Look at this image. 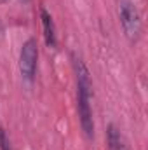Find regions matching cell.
<instances>
[{"label":"cell","instance_id":"cell-2","mask_svg":"<svg viewBox=\"0 0 148 150\" xmlns=\"http://www.w3.org/2000/svg\"><path fill=\"white\" fill-rule=\"evenodd\" d=\"M118 18H120V25H122L125 37L131 42H136L141 33V19H140V12L136 5L131 0L118 2Z\"/></svg>","mask_w":148,"mask_h":150},{"label":"cell","instance_id":"cell-7","mask_svg":"<svg viewBox=\"0 0 148 150\" xmlns=\"http://www.w3.org/2000/svg\"><path fill=\"white\" fill-rule=\"evenodd\" d=\"M0 32H2V26H0Z\"/></svg>","mask_w":148,"mask_h":150},{"label":"cell","instance_id":"cell-6","mask_svg":"<svg viewBox=\"0 0 148 150\" xmlns=\"http://www.w3.org/2000/svg\"><path fill=\"white\" fill-rule=\"evenodd\" d=\"M0 150H12L11 143H9V138H7V134L2 127H0Z\"/></svg>","mask_w":148,"mask_h":150},{"label":"cell","instance_id":"cell-3","mask_svg":"<svg viewBox=\"0 0 148 150\" xmlns=\"http://www.w3.org/2000/svg\"><path fill=\"white\" fill-rule=\"evenodd\" d=\"M37 61H38V49L37 42L33 38H28L23 47H21V54H19V70L23 79L26 80H33L35 72H37Z\"/></svg>","mask_w":148,"mask_h":150},{"label":"cell","instance_id":"cell-4","mask_svg":"<svg viewBox=\"0 0 148 150\" xmlns=\"http://www.w3.org/2000/svg\"><path fill=\"white\" fill-rule=\"evenodd\" d=\"M40 19H42V28H44V38L45 44L49 47H56L58 40H56V28H54V21L51 18V14L42 7L40 9Z\"/></svg>","mask_w":148,"mask_h":150},{"label":"cell","instance_id":"cell-8","mask_svg":"<svg viewBox=\"0 0 148 150\" xmlns=\"http://www.w3.org/2000/svg\"><path fill=\"white\" fill-rule=\"evenodd\" d=\"M25 2H28V0H25Z\"/></svg>","mask_w":148,"mask_h":150},{"label":"cell","instance_id":"cell-5","mask_svg":"<svg viewBox=\"0 0 148 150\" xmlns=\"http://www.w3.org/2000/svg\"><path fill=\"white\" fill-rule=\"evenodd\" d=\"M106 143H108V150H129L122 133L113 124L106 127Z\"/></svg>","mask_w":148,"mask_h":150},{"label":"cell","instance_id":"cell-1","mask_svg":"<svg viewBox=\"0 0 148 150\" xmlns=\"http://www.w3.org/2000/svg\"><path fill=\"white\" fill-rule=\"evenodd\" d=\"M73 68L77 75V110H78V119L82 131L85 133L87 138L94 136V120H92V110H91V75L87 67L80 58L73 56Z\"/></svg>","mask_w":148,"mask_h":150}]
</instances>
